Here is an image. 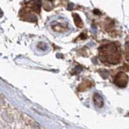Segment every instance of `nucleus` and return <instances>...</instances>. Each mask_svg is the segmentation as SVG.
Returning <instances> with one entry per match:
<instances>
[{
    "mask_svg": "<svg viewBox=\"0 0 129 129\" xmlns=\"http://www.w3.org/2000/svg\"><path fill=\"white\" fill-rule=\"evenodd\" d=\"M94 102L95 105L99 108H101L104 105V101L101 95L98 93L94 94Z\"/></svg>",
    "mask_w": 129,
    "mask_h": 129,
    "instance_id": "7ed1b4c3",
    "label": "nucleus"
},
{
    "mask_svg": "<svg viewBox=\"0 0 129 129\" xmlns=\"http://www.w3.org/2000/svg\"><path fill=\"white\" fill-rule=\"evenodd\" d=\"M100 59L102 62L116 64L120 62L121 49L115 43L104 45L100 48Z\"/></svg>",
    "mask_w": 129,
    "mask_h": 129,
    "instance_id": "f257e3e1",
    "label": "nucleus"
},
{
    "mask_svg": "<svg viewBox=\"0 0 129 129\" xmlns=\"http://www.w3.org/2000/svg\"><path fill=\"white\" fill-rule=\"evenodd\" d=\"M73 17L74 18V21H75V25H77V26L79 27V28L82 27V26H83V23H82V20H81L79 16L77 14H74L73 15Z\"/></svg>",
    "mask_w": 129,
    "mask_h": 129,
    "instance_id": "20e7f679",
    "label": "nucleus"
},
{
    "mask_svg": "<svg viewBox=\"0 0 129 129\" xmlns=\"http://www.w3.org/2000/svg\"><path fill=\"white\" fill-rule=\"evenodd\" d=\"M114 83L118 87H125L128 83V76L125 72H119L115 76Z\"/></svg>",
    "mask_w": 129,
    "mask_h": 129,
    "instance_id": "f03ea898",
    "label": "nucleus"
}]
</instances>
